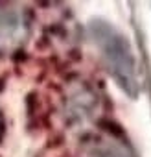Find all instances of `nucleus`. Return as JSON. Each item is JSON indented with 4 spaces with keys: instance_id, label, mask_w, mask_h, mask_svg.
I'll return each instance as SVG.
<instances>
[{
    "instance_id": "nucleus-1",
    "label": "nucleus",
    "mask_w": 151,
    "mask_h": 157,
    "mask_svg": "<svg viewBox=\"0 0 151 157\" xmlns=\"http://www.w3.org/2000/svg\"><path fill=\"white\" fill-rule=\"evenodd\" d=\"M90 32L101 50V56H103L111 74L118 82V85L127 94H136V91H138L136 65H134V57L131 54L127 41L112 26H109L101 21H94L90 24Z\"/></svg>"
},
{
    "instance_id": "nucleus-2",
    "label": "nucleus",
    "mask_w": 151,
    "mask_h": 157,
    "mask_svg": "<svg viewBox=\"0 0 151 157\" xmlns=\"http://www.w3.org/2000/svg\"><path fill=\"white\" fill-rule=\"evenodd\" d=\"M100 109L98 93L83 80H72L61 93V117L72 126L89 122Z\"/></svg>"
},
{
    "instance_id": "nucleus-3",
    "label": "nucleus",
    "mask_w": 151,
    "mask_h": 157,
    "mask_svg": "<svg viewBox=\"0 0 151 157\" xmlns=\"http://www.w3.org/2000/svg\"><path fill=\"white\" fill-rule=\"evenodd\" d=\"M30 35L28 19L22 13L9 11L0 15V56L15 54L24 46Z\"/></svg>"
},
{
    "instance_id": "nucleus-4",
    "label": "nucleus",
    "mask_w": 151,
    "mask_h": 157,
    "mask_svg": "<svg viewBox=\"0 0 151 157\" xmlns=\"http://www.w3.org/2000/svg\"><path fill=\"white\" fill-rule=\"evenodd\" d=\"M83 153L87 157H131L129 150L123 148L116 139L103 135L89 139L83 146Z\"/></svg>"
},
{
    "instance_id": "nucleus-5",
    "label": "nucleus",
    "mask_w": 151,
    "mask_h": 157,
    "mask_svg": "<svg viewBox=\"0 0 151 157\" xmlns=\"http://www.w3.org/2000/svg\"><path fill=\"white\" fill-rule=\"evenodd\" d=\"M2 131H4V118H2V111H0V137H2Z\"/></svg>"
}]
</instances>
